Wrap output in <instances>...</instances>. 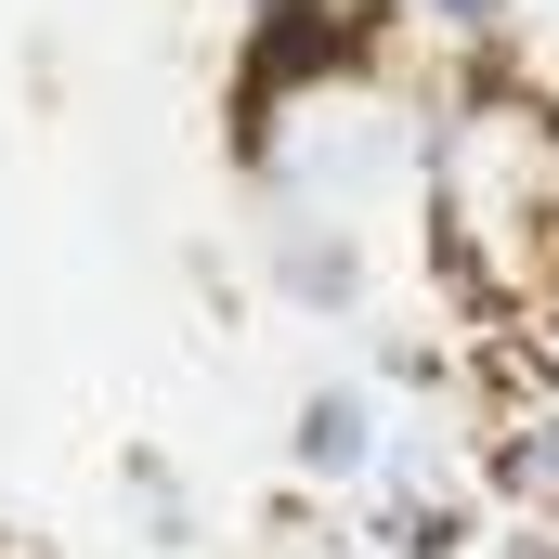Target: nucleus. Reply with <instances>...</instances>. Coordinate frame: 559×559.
Listing matches in <instances>:
<instances>
[{
    "instance_id": "nucleus-5",
    "label": "nucleus",
    "mask_w": 559,
    "mask_h": 559,
    "mask_svg": "<svg viewBox=\"0 0 559 559\" xmlns=\"http://www.w3.org/2000/svg\"><path fill=\"white\" fill-rule=\"evenodd\" d=\"M481 468H495V495H508L521 521L559 534V391H534L508 429H481Z\"/></svg>"
},
{
    "instance_id": "nucleus-3",
    "label": "nucleus",
    "mask_w": 559,
    "mask_h": 559,
    "mask_svg": "<svg viewBox=\"0 0 559 559\" xmlns=\"http://www.w3.org/2000/svg\"><path fill=\"white\" fill-rule=\"evenodd\" d=\"M391 442H404V378H391V365H338V378H312V391H299V417H286L299 481H312V495H338V508H365V495H378Z\"/></svg>"
},
{
    "instance_id": "nucleus-6",
    "label": "nucleus",
    "mask_w": 559,
    "mask_h": 559,
    "mask_svg": "<svg viewBox=\"0 0 559 559\" xmlns=\"http://www.w3.org/2000/svg\"><path fill=\"white\" fill-rule=\"evenodd\" d=\"M417 13V39L455 66V79H481L495 52H508V26H521V0H404Z\"/></svg>"
},
{
    "instance_id": "nucleus-4",
    "label": "nucleus",
    "mask_w": 559,
    "mask_h": 559,
    "mask_svg": "<svg viewBox=\"0 0 559 559\" xmlns=\"http://www.w3.org/2000/svg\"><path fill=\"white\" fill-rule=\"evenodd\" d=\"M261 274H274L286 312L352 325V312L378 299V235H338V222H261Z\"/></svg>"
},
{
    "instance_id": "nucleus-1",
    "label": "nucleus",
    "mask_w": 559,
    "mask_h": 559,
    "mask_svg": "<svg viewBox=\"0 0 559 559\" xmlns=\"http://www.w3.org/2000/svg\"><path fill=\"white\" fill-rule=\"evenodd\" d=\"M429 261L468 312H534L559 286V105L508 66L429 105Z\"/></svg>"
},
{
    "instance_id": "nucleus-2",
    "label": "nucleus",
    "mask_w": 559,
    "mask_h": 559,
    "mask_svg": "<svg viewBox=\"0 0 559 559\" xmlns=\"http://www.w3.org/2000/svg\"><path fill=\"white\" fill-rule=\"evenodd\" d=\"M235 169L261 182V222L391 235L404 209H429V105L391 79V66L235 92Z\"/></svg>"
},
{
    "instance_id": "nucleus-8",
    "label": "nucleus",
    "mask_w": 559,
    "mask_h": 559,
    "mask_svg": "<svg viewBox=\"0 0 559 559\" xmlns=\"http://www.w3.org/2000/svg\"><path fill=\"white\" fill-rule=\"evenodd\" d=\"M481 559H559V534H547V521H521V534H495Z\"/></svg>"
},
{
    "instance_id": "nucleus-7",
    "label": "nucleus",
    "mask_w": 559,
    "mask_h": 559,
    "mask_svg": "<svg viewBox=\"0 0 559 559\" xmlns=\"http://www.w3.org/2000/svg\"><path fill=\"white\" fill-rule=\"evenodd\" d=\"M118 495H131V521H143V547H156V559H195V495H182L169 455H131Z\"/></svg>"
}]
</instances>
